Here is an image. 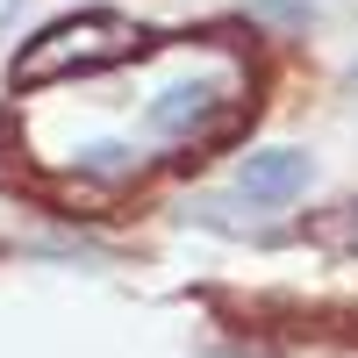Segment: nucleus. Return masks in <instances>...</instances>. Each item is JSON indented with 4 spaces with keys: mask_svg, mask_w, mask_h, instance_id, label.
<instances>
[{
    "mask_svg": "<svg viewBox=\"0 0 358 358\" xmlns=\"http://www.w3.org/2000/svg\"><path fill=\"white\" fill-rule=\"evenodd\" d=\"M129 43H136V36H129V22H122V15H108V8L57 15L50 29H36V36L15 50L8 79H15V86H50V79H72V72H101V65H115Z\"/></svg>",
    "mask_w": 358,
    "mask_h": 358,
    "instance_id": "nucleus-1",
    "label": "nucleus"
},
{
    "mask_svg": "<svg viewBox=\"0 0 358 358\" xmlns=\"http://www.w3.org/2000/svg\"><path fill=\"white\" fill-rule=\"evenodd\" d=\"M308 187H315V158L301 151V143H273V151H251L244 165H236V194H244L251 208H287Z\"/></svg>",
    "mask_w": 358,
    "mask_h": 358,
    "instance_id": "nucleus-2",
    "label": "nucleus"
},
{
    "mask_svg": "<svg viewBox=\"0 0 358 358\" xmlns=\"http://www.w3.org/2000/svg\"><path fill=\"white\" fill-rule=\"evenodd\" d=\"M215 115H222V86L215 79H179V86H165V94L143 108V122L158 136H187V129H208Z\"/></svg>",
    "mask_w": 358,
    "mask_h": 358,
    "instance_id": "nucleus-3",
    "label": "nucleus"
},
{
    "mask_svg": "<svg viewBox=\"0 0 358 358\" xmlns=\"http://www.w3.org/2000/svg\"><path fill=\"white\" fill-rule=\"evenodd\" d=\"M79 172L122 179V172H136V151H129V143H94V151H79Z\"/></svg>",
    "mask_w": 358,
    "mask_h": 358,
    "instance_id": "nucleus-4",
    "label": "nucleus"
},
{
    "mask_svg": "<svg viewBox=\"0 0 358 358\" xmlns=\"http://www.w3.org/2000/svg\"><path fill=\"white\" fill-rule=\"evenodd\" d=\"M337 244H344V251L358 258V194H351V201L337 208Z\"/></svg>",
    "mask_w": 358,
    "mask_h": 358,
    "instance_id": "nucleus-5",
    "label": "nucleus"
},
{
    "mask_svg": "<svg viewBox=\"0 0 358 358\" xmlns=\"http://www.w3.org/2000/svg\"><path fill=\"white\" fill-rule=\"evenodd\" d=\"M344 94L358 101V50H351V65H344Z\"/></svg>",
    "mask_w": 358,
    "mask_h": 358,
    "instance_id": "nucleus-6",
    "label": "nucleus"
}]
</instances>
